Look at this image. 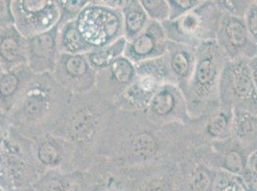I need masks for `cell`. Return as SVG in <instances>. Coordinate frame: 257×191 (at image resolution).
<instances>
[{"label":"cell","mask_w":257,"mask_h":191,"mask_svg":"<svg viewBox=\"0 0 257 191\" xmlns=\"http://www.w3.org/2000/svg\"><path fill=\"white\" fill-rule=\"evenodd\" d=\"M216 42L226 60H249L257 56V45L248 34L244 18L223 14Z\"/></svg>","instance_id":"8992f818"},{"label":"cell","mask_w":257,"mask_h":191,"mask_svg":"<svg viewBox=\"0 0 257 191\" xmlns=\"http://www.w3.org/2000/svg\"><path fill=\"white\" fill-rule=\"evenodd\" d=\"M226 58L216 40L196 47V62L188 84L182 90L187 110L201 112L208 102L219 96V84Z\"/></svg>","instance_id":"6da1fadb"},{"label":"cell","mask_w":257,"mask_h":191,"mask_svg":"<svg viewBox=\"0 0 257 191\" xmlns=\"http://www.w3.org/2000/svg\"><path fill=\"white\" fill-rule=\"evenodd\" d=\"M16 28L22 36L33 38L50 31L60 18V7L52 1L13 2Z\"/></svg>","instance_id":"5b68a950"},{"label":"cell","mask_w":257,"mask_h":191,"mask_svg":"<svg viewBox=\"0 0 257 191\" xmlns=\"http://www.w3.org/2000/svg\"><path fill=\"white\" fill-rule=\"evenodd\" d=\"M161 85L151 76L137 74L135 80L126 88L123 98L131 106L143 109L149 106L152 98Z\"/></svg>","instance_id":"7c38bea8"},{"label":"cell","mask_w":257,"mask_h":191,"mask_svg":"<svg viewBox=\"0 0 257 191\" xmlns=\"http://www.w3.org/2000/svg\"><path fill=\"white\" fill-rule=\"evenodd\" d=\"M57 46V34L52 29L30 38L27 52L28 64L33 71L42 73L53 68L56 62Z\"/></svg>","instance_id":"30bf717a"},{"label":"cell","mask_w":257,"mask_h":191,"mask_svg":"<svg viewBox=\"0 0 257 191\" xmlns=\"http://www.w3.org/2000/svg\"><path fill=\"white\" fill-rule=\"evenodd\" d=\"M152 118L158 122H168L182 116L187 110L182 90L177 85L165 84L157 90L149 104Z\"/></svg>","instance_id":"ba28073f"},{"label":"cell","mask_w":257,"mask_h":191,"mask_svg":"<svg viewBox=\"0 0 257 191\" xmlns=\"http://www.w3.org/2000/svg\"><path fill=\"white\" fill-rule=\"evenodd\" d=\"M219 98L227 108L233 107L255 113L257 91L248 60H226L220 80Z\"/></svg>","instance_id":"3957f363"},{"label":"cell","mask_w":257,"mask_h":191,"mask_svg":"<svg viewBox=\"0 0 257 191\" xmlns=\"http://www.w3.org/2000/svg\"><path fill=\"white\" fill-rule=\"evenodd\" d=\"M227 110L217 113L212 118L206 128V131L212 138H224L231 130L232 124V111L226 112Z\"/></svg>","instance_id":"d6986e66"},{"label":"cell","mask_w":257,"mask_h":191,"mask_svg":"<svg viewBox=\"0 0 257 191\" xmlns=\"http://www.w3.org/2000/svg\"><path fill=\"white\" fill-rule=\"evenodd\" d=\"M246 168V160L239 149L231 148L224 157L223 171L239 176Z\"/></svg>","instance_id":"44dd1931"},{"label":"cell","mask_w":257,"mask_h":191,"mask_svg":"<svg viewBox=\"0 0 257 191\" xmlns=\"http://www.w3.org/2000/svg\"><path fill=\"white\" fill-rule=\"evenodd\" d=\"M28 43L16 26H10L0 32V64L11 69L19 64L28 62Z\"/></svg>","instance_id":"8fae6325"},{"label":"cell","mask_w":257,"mask_h":191,"mask_svg":"<svg viewBox=\"0 0 257 191\" xmlns=\"http://www.w3.org/2000/svg\"><path fill=\"white\" fill-rule=\"evenodd\" d=\"M244 22L249 36L257 45V2H250L244 16Z\"/></svg>","instance_id":"484cf974"},{"label":"cell","mask_w":257,"mask_h":191,"mask_svg":"<svg viewBox=\"0 0 257 191\" xmlns=\"http://www.w3.org/2000/svg\"><path fill=\"white\" fill-rule=\"evenodd\" d=\"M223 12L215 2L203 1L201 5L181 18L162 23L167 40L191 47L216 40Z\"/></svg>","instance_id":"7a4b0ae2"},{"label":"cell","mask_w":257,"mask_h":191,"mask_svg":"<svg viewBox=\"0 0 257 191\" xmlns=\"http://www.w3.org/2000/svg\"><path fill=\"white\" fill-rule=\"evenodd\" d=\"M58 47L60 51L74 54L91 51L93 48L81 34L76 20H69L61 28L58 32Z\"/></svg>","instance_id":"9a60e30c"},{"label":"cell","mask_w":257,"mask_h":191,"mask_svg":"<svg viewBox=\"0 0 257 191\" xmlns=\"http://www.w3.org/2000/svg\"><path fill=\"white\" fill-rule=\"evenodd\" d=\"M63 3L64 4H61V6L64 7V12L75 14L85 6L86 1H63Z\"/></svg>","instance_id":"f546056e"},{"label":"cell","mask_w":257,"mask_h":191,"mask_svg":"<svg viewBox=\"0 0 257 191\" xmlns=\"http://www.w3.org/2000/svg\"><path fill=\"white\" fill-rule=\"evenodd\" d=\"M42 191H63V188L60 184L52 182L47 184L45 188H43Z\"/></svg>","instance_id":"d6a6232c"},{"label":"cell","mask_w":257,"mask_h":191,"mask_svg":"<svg viewBox=\"0 0 257 191\" xmlns=\"http://www.w3.org/2000/svg\"><path fill=\"white\" fill-rule=\"evenodd\" d=\"M166 60L171 74L173 84L182 90L188 84L196 62V48L168 42Z\"/></svg>","instance_id":"9c48e42d"},{"label":"cell","mask_w":257,"mask_h":191,"mask_svg":"<svg viewBox=\"0 0 257 191\" xmlns=\"http://www.w3.org/2000/svg\"><path fill=\"white\" fill-rule=\"evenodd\" d=\"M143 9L152 22L164 23L169 20L170 9L168 1L164 0H143L140 1Z\"/></svg>","instance_id":"ffe728a7"},{"label":"cell","mask_w":257,"mask_h":191,"mask_svg":"<svg viewBox=\"0 0 257 191\" xmlns=\"http://www.w3.org/2000/svg\"><path fill=\"white\" fill-rule=\"evenodd\" d=\"M168 40L162 24L151 20L145 30L127 42L124 54L132 62L140 64L166 54Z\"/></svg>","instance_id":"52a82bcc"},{"label":"cell","mask_w":257,"mask_h":191,"mask_svg":"<svg viewBox=\"0 0 257 191\" xmlns=\"http://www.w3.org/2000/svg\"><path fill=\"white\" fill-rule=\"evenodd\" d=\"M39 156H40V159L42 160L43 164H51L57 160L58 153H57L56 149L52 148L50 144H46L40 149Z\"/></svg>","instance_id":"f1b7e54d"},{"label":"cell","mask_w":257,"mask_h":191,"mask_svg":"<svg viewBox=\"0 0 257 191\" xmlns=\"http://www.w3.org/2000/svg\"><path fill=\"white\" fill-rule=\"evenodd\" d=\"M202 2L200 0H168L170 9L169 20H177L188 12L192 11L201 5Z\"/></svg>","instance_id":"603a6c76"},{"label":"cell","mask_w":257,"mask_h":191,"mask_svg":"<svg viewBox=\"0 0 257 191\" xmlns=\"http://www.w3.org/2000/svg\"><path fill=\"white\" fill-rule=\"evenodd\" d=\"M121 14L124 36L128 42L140 36L151 22L140 1H126L122 6Z\"/></svg>","instance_id":"5bb4252c"},{"label":"cell","mask_w":257,"mask_h":191,"mask_svg":"<svg viewBox=\"0 0 257 191\" xmlns=\"http://www.w3.org/2000/svg\"><path fill=\"white\" fill-rule=\"evenodd\" d=\"M60 73L69 84L83 88L86 80H90L91 67L86 58L80 54H63L59 60Z\"/></svg>","instance_id":"4fadbf2b"},{"label":"cell","mask_w":257,"mask_h":191,"mask_svg":"<svg viewBox=\"0 0 257 191\" xmlns=\"http://www.w3.org/2000/svg\"><path fill=\"white\" fill-rule=\"evenodd\" d=\"M76 22L81 34L92 47H106L124 34L122 14L112 8L89 6L80 12Z\"/></svg>","instance_id":"277c9868"},{"label":"cell","mask_w":257,"mask_h":191,"mask_svg":"<svg viewBox=\"0 0 257 191\" xmlns=\"http://www.w3.org/2000/svg\"><path fill=\"white\" fill-rule=\"evenodd\" d=\"M127 42L125 36H122L100 50L90 52L87 56L89 64L98 69L109 66L115 58L121 56V54L124 53Z\"/></svg>","instance_id":"e0dca14e"},{"label":"cell","mask_w":257,"mask_h":191,"mask_svg":"<svg viewBox=\"0 0 257 191\" xmlns=\"http://www.w3.org/2000/svg\"><path fill=\"white\" fill-rule=\"evenodd\" d=\"M0 72H1V64H0Z\"/></svg>","instance_id":"836d02e7"},{"label":"cell","mask_w":257,"mask_h":191,"mask_svg":"<svg viewBox=\"0 0 257 191\" xmlns=\"http://www.w3.org/2000/svg\"><path fill=\"white\" fill-rule=\"evenodd\" d=\"M11 7L7 1H0V32L15 24Z\"/></svg>","instance_id":"4316f807"},{"label":"cell","mask_w":257,"mask_h":191,"mask_svg":"<svg viewBox=\"0 0 257 191\" xmlns=\"http://www.w3.org/2000/svg\"><path fill=\"white\" fill-rule=\"evenodd\" d=\"M110 73L120 84L130 85L136 78V65L125 56L115 58L109 65Z\"/></svg>","instance_id":"ac0fdd59"},{"label":"cell","mask_w":257,"mask_h":191,"mask_svg":"<svg viewBox=\"0 0 257 191\" xmlns=\"http://www.w3.org/2000/svg\"><path fill=\"white\" fill-rule=\"evenodd\" d=\"M236 177L244 191H257V174L246 168Z\"/></svg>","instance_id":"83f0119b"},{"label":"cell","mask_w":257,"mask_h":191,"mask_svg":"<svg viewBox=\"0 0 257 191\" xmlns=\"http://www.w3.org/2000/svg\"><path fill=\"white\" fill-rule=\"evenodd\" d=\"M231 129L239 140L253 138L257 134V114L243 109H233Z\"/></svg>","instance_id":"2e32d148"},{"label":"cell","mask_w":257,"mask_h":191,"mask_svg":"<svg viewBox=\"0 0 257 191\" xmlns=\"http://www.w3.org/2000/svg\"><path fill=\"white\" fill-rule=\"evenodd\" d=\"M248 67H249L251 78L257 91V56L248 60Z\"/></svg>","instance_id":"1f68e13d"},{"label":"cell","mask_w":257,"mask_h":191,"mask_svg":"<svg viewBox=\"0 0 257 191\" xmlns=\"http://www.w3.org/2000/svg\"><path fill=\"white\" fill-rule=\"evenodd\" d=\"M246 168L257 174V148L246 157Z\"/></svg>","instance_id":"4dcf8cb0"},{"label":"cell","mask_w":257,"mask_h":191,"mask_svg":"<svg viewBox=\"0 0 257 191\" xmlns=\"http://www.w3.org/2000/svg\"><path fill=\"white\" fill-rule=\"evenodd\" d=\"M223 14L244 18L250 2L246 1H218L215 2Z\"/></svg>","instance_id":"cb8c5ba5"},{"label":"cell","mask_w":257,"mask_h":191,"mask_svg":"<svg viewBox=\"0 0 257 191\" xmlns=\"http://www.w3.org/2000/svg\"><path fill=\"white\" fill-rule=\"evenodd\" d=\"M20 86V80L18 76L13 72L4 74L0 78V96L8 98L15 94Z\"/></svg>","instance_id":"d4e9b609"},{"label":"cell","mask_w":257,"mask_h":191,"mask_svg":"<svg viewBox=\"0 0 257 191\" xmlns=\"http://www.w3.org/2000/svg\"><path fill=\"white\" fill-rule=\"evenodd\" d=\"M212 191H244L235 175L221 171L213 182Z\"/></svg>","instance_id":"7402d4cb"}]
</instances>
